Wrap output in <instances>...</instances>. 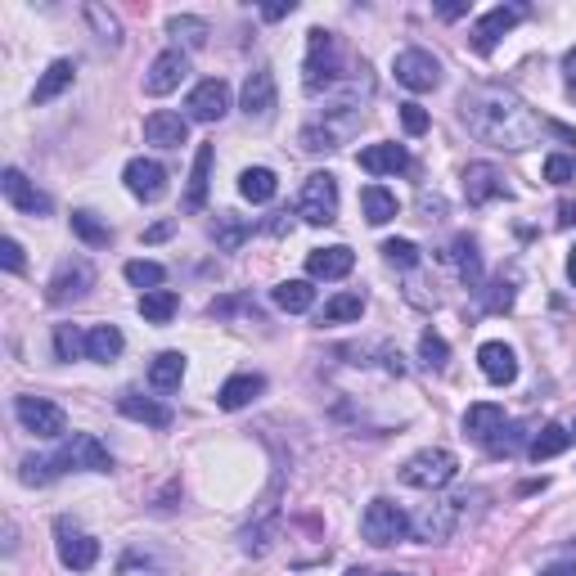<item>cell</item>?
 Wrapping results in <instances>:
<instances>
[{"instance_id":"obj_1","label":"cell","mask_w":576,"mask_h":576,"mask_svg":"<svg viewBox=\"0 0 576 576\" xmlns=\"http://www.w3.org/2000/svg\"><path fill=\"white\" fill-rule=\"evenodd\" d=\"M459 122L468 126V135L504 153H522L545 135V122L504 86H468L459 95Z\"/></svg>"},{"instance_id":"obj_2","label":"cell","mask_w":576,"mask_h":576,"mask_svg":"<svg viewBox=\"0 0 576 576\" xmlns=\"http://www.w3.org/2000/svg\"><path fill=\"white\" fill-rule=\"evenodd\" d=\"M365 122V104H351V99H338L333 108H324L315 122L302 126V149L306 153H333L351 140Z\"/></svg>"},{"instance_id":"obj_3","label":"cell","mask_w":576,"mask_h":576,"mask_svg":"<svg viewBox=\"0 0 576 576\" xmlns=\"http://www.w3.org/2000/svg\"><path fill=\"white\" fill-rule=\"evenodd\" d=\"M338 81H342L338 36L324 32V27H311V32H306V59H302V86H306V95L333 90Z\"/></svg>"},{"instance_id":"obj_4","label":"cell","mask_w":576,"mask_h":576,"mask_svg":"<svg viewBox=\"0 0 576 576\" xmlns=\"http://www.w3.org/2000/svg\"><path fill=\"white\" fill-rule=\"evenodd\" d=\"M459 477V459L441 446H428V450H414L410 459L401 464V482L414 486V491H441Z\"/></svg>"},{"instance_id":"obj_5","label":"cell","mask_w":576,"mask_h":576,"mask_svg":"<svg viewBox=\"0 0 576 576\" xmlns=\"http://www.w3.org/2000/svg\"><path fill=\"white\" fill-rule=\"evenodd\" d=\"M455 522H459V500H446V495H432L428 504L410 513V536L419 545H446L455 536Z\"/></svg>"},{"instance_id":"obj_6","label":"cell","mask_w":576,"mask_h":576,"mask_svg":"<svg viewBox=\"0 0 576 576\" xmlns=\"http://www.w3.org/2000/svg\"><path fill=\"white\" fill-rule=\"evenodd\" d=\"M297 216L306 225H333L338 221V176L329 171H311L302 180V194H297Z\"/></svg>"},{"instance_id":"obj_7","label":"cell","mask_w":576,"mask_h":576,"mask_svg":"<svg viewBox=\"0 0 576 576\" xmlns=\"http://www.w3.org/2000/svg\"><path fill=\"white\" fill-rule=\"evenodd\" d=\"M54 464H59L63 473H113L108 446L99 437H90V432H72V437L54 450Z\"/></svg>"},{"instance_id":"obj_8","label":"cell","mask_w":576,"mask_h":576,"mask_svg":"<svg viewBox=\"0 0 576 576\" xmlns=\"http://www.w3.org/2000/svg\"><path fill=\"white\" fill-rule=\"evenodd\" d=\"M360 536H365L374 549H387V545L410 536V518H405L392 500H369L365 513H360Z\"/></svg>"},{"instance_id":"obj_9","label":"cell","mask_w":576,"mask_h":576,"mask_svg":"<svg viewBox=\"0 0 576 576\" xmlns=\"http://www.w3.org/2000/svg\"><path fill=\"white\" fill-rule=\"evenodd\" d=\"M14 419L23 423L32 437H41V441L68 437V414H63V405L45 401V396H18V401H14Z\"/></svg>"},{"instance_id":"obj_10","label":"cell","mask_w":576,"mask_h":576,"mask_svg":"<svg viewBox=\"0 0 576 576\" xmlns=\"http://www.w3.org/2000/svg\"><path fill=\"white\" fill-rule=\"evenodd\" d=\"M239 108L248 122L266 126L275 122V108H279V86H275V72L261 63V68H252L248 77H243V90H239Z\"/></svg>"},{"instance_id":"obj_11","label":"cell","mask_w":576,"mask_h":576,"mask_svg":"<svg viewBox=\"0 0 576 576\" xmlns=\"http://www.w3.org/2000/svg\"><path fill=\"white\" fill-rule=\"evenodd\" d=\"M54 549H59V563L68 572H90L99 558V540L86 536L72 518H54Z\"/></svg>"},{"instance_id":"obj_12","label":"cell","mask_w":576,"mask_h":576,"mask_svg":"<svg viewBox=\"0 0 576 576\" xmlns=\"http://www.w3.org/2000/svg\"><path fill=\"white\" fill-rule=\"evenodd\" d=\"M90 288H95V266H90L86 257H63L59 270L50 275L45 297H50L54 306H68V302H81Z\"/></svg>"},{"instance_id":"obj_13","label":"cell","mask_w":576,"mask_h":576,"mask_svg":"<svg viewBox=\"0 0 576 576\" xmlns=\"http://www.w3.org/2000/svg\"><path fill=\"white\" fill-rule=\"evenodd\" d=\"M392 72H396V81H401L405 90H414V95L441 86V59H437V54H428V50H419V45H410V50L396 54Z\"/></svg>"},{"instance_id":"obj_14","label":"cell","mask_w":576,"mask_h":576,"mask_svg":"<svg viewBox=\"0 0 576 576\" xmlns=\"http://www.w3.org/2000/svg\"><path fill=\"white\" fill-rule=\"evenodd\" d=\"M522 18H527V5H495V9H486V14L473 23L468 41H473L477 54H491L495 45H500V36H509Z\"/></svg>"},{"instance_id":"obj_15","label":"cell","mask_w":576,"mask_h":576,"mask_svg":"<svg viewBox=\"0 0 576 576\" xmlns=\"http://www.w3.org/2000/svg\"><path fill=\"white\" fill-rule=\"evenodd\" d=\"M189 77V54L185 50H162L158 59L149 63V72H144V95H171V90H180V81Z\"/></svg>"},{"instance_id":"obj_16","label":"cell","mask_w":576,"mask_h":576,"mask_svg":"<svg viewBox=\"0 0 576 576\" xmlns=\"http://www.w3.org/2000/svg\"><path fill=\"white\" fill-rule=\"evenodd\" d=\"M122 180L131 189V198H140V203H158L167 194V167L158 158H131L122 167Z\"/></svg>"},{"instance_id":"obj_17","label":"cell","mask_w":576,"mask_h":576,"mask_svg":"<svg viewBox=\"0 0 576 576\" xmlns=\"http://www.w3.org/2000/svg\"><path fill=\"white\" fill-rule=\"evenodd\" d=\"M464 198L473 207H486L495 198H509V185H504V171L495 162H468L464 167Z\"/></svg>"},{"instance_id":"obj_18","label":"cell","mask_w":576,"mask_h":576,"mask_svg":"<svg viewBox=\"0 0 576 576\" xmlns=\"http://www.w3.org/2000/svg\"><path fill=\"white\" fill-rule=\"evenodd\" d=\"M185 108H189V117H194V122H221V117L230 113V86H225L221 77L198 81V86L189 90Z\"/></svg>"},{"instance_id":"obj_19","label":"cell","mask_w":576,"mask_h":576,"mask_svg":"<svg viewBox=\"0 0 576 576\" xmlns=\"http://www.w3.org/2000/svg\"><path fill=\"white\" fill-rule=\"evenodd\" d=\"M0 194L9 198V207H18V212H27V216H50V194H41L18 167L0 171Z\"/></svg>"},{"instance_id":"obj_20","label":"cell","mask_w":576,"mask_h":576,"mask_svg":"<svg viewBox=\"0 0 576 576\" xmlns=\"http://www.w3.org/2000/svg\"><path fill=\"white\" fill-rule=\"evenodd\" d=\"M360 171H369V176H401V171H410V153H405V144H369V149H360Z\"/></svg>"},{"instance_id":"obj_21","label":"cell","mask_w":576,"mask_h":576,"mask_svg":"<svg viewBox=\"0 0 576 576\" xmlns=\"http://www.w3.org/2000/svg\"><path fill=\"white\" fill-rule=\"evenodd\" d=\"M351 266H356V252H351L347 243L306 252V275H311V279H347Z\"/></svg>"},{"instance_id":"obj_22","label":"cell","mask_w":576,"mask_h":576,"mask_svg":"<svg viewBox=\"0 0 576 576\" xmlns=\"http://www.w3.org/2000/svg\"><path fill=\"white\" fill-rule=\"evenodd\" d=\"M144 140L158 144V149H180L189 140V122L171 108H158V113L144 117Z\"/></svg>"},{"instance_id":"obj_23","label":"cell","mask_w":576,"mask_h":576,"mask_svg":"<svg viewBox=\"0 0 576 576\" xmlns=\"http://www.w3.org/2000/svg\"><path fill=\"white\" fill-rule=\"evenodd\" d=\"M477 365H482V374L500 387L518 378V356H513L509 342H482V347H477Z\"/></svg>"},{"instance_id":"obj_24","label":"cell","mask_w":576,"mask_h":576,"mask_svg":"<svg viewBox=\"0 0 576 576\" xmlns=\"http://www.w3.org/2000/svg\"><path fill=\"white\" fill-rule=\"evenodd\" d=\"M212 144H198L194 149V167H189V189H185V212H203L207 207V185H212Z\"/></svg>"},{"instance_id":"obj_25","label":"cell","mask_w":576,"mask_h":576,"mask_svg":"<svg viewBox=\"0 0 576 576\" xmlns=\"http://www.w3.org/2000/svg\"><path fill=\"white\" fill-rule=\"evenodd\" d=\"M261 392H266V378L261 374H230L221 383V392H216V405H221V410H243V405H252Z\"/></svg>"},{"instance_id":"obj_26","label":"cell","mask_w":576,"mask_h":576,"mask_svg":"<svg viewBox=\"0 0 576 576\" xmlns=\"http://www.w3.org/2000/svg\"><path fill=\"white\" fill-rule=\"evenodd\" d=\"M117 410L135 423H149V428H171V410L153 396H140V392H122L117 396Z\"/></svg>"},{"instance_id":"obj_27","label":"cell","mask_w":576,"mask_h":576,"mask_svg":"<svg viewBox=\"0 0 576 576\" xmlns=\"http://www.w3.org/2000/svg\"><path fill=\"white\" fill-rule=\"evenodd\" d=\"M270 302L288 315H306L315 306V288H311V279H284V284L270 288Z\"/></svg>"},{"instance_id":"obj_28","label":"cell","mask_w":576,"mask_h":576,"mask_svg":"<svg viewBox=\"0 0 576 576\" xmlns=\"http://www.w3.org/2000/svg\"><path fill=\"white\" fill-rule=\"evenodd\" d=\"M72 77H77V63H72V59H54L50 68L41 72V81H36L32 104H50V99H59L63 90L72 86Z\"/></svg>"},{"instance_id":"obj_29","label":"cell","mask_w":576,"mask_h":576,"mask_svg":"<svg viewBox=\"0 0 576 576\" xmlns=\"http://www.w3.org/2000/svg\"><path fill=\"white\" fill-rule=\"evenodd\" d=\"M446 257L455 261L459 279H464L468 288L482 284V252H477V239H468V234H455V239H450V252H446Z\"/></svg>"},{"instance_id":"obj_30","label":"cell","mask_w":576,"mask_h":576,"mask_svg":"<svg viewBox=\"0 0 576 576\" xmlns=\"http://www.w3.org/2000/svg\"><path fill=\"white\" fill-rule=\"evenodd\" d=\"M167 36H176V50H203L212 27L207 18H194V14H171L167 18Z\"/></svg>"},{"instance_id":"obj_31","label":"cell","mask_w":576,"mask_h":576,"mask_svg":"<svg viewBox=\"0 0 576 576\" xmlns=\"http://www.w3.org/2000/svg\"><path fill=\"white\" fill-rule=\"evenodd\" d=\"M360 212H365V221H369V225H387L396 212H401V203H396L392 189H383V185H365V189H360Z\"/></svg>"},{"instance_id":"obj_32","label":"cell","mask_w":576,"mask_h":576,"mask_svg":"<svg viewBox=\"0 0 576 576\" xmlns=\"http://www.w3.org/2000/svg\"><path fill=\"white\" fill-rule=\"evenodd\" d=\"M122 347H126V338H122V329H117V324H95V329L86 333V356L99 360V365L117 360V356H122Z\"/></svg>"},{"instance_id":"obj_33","label":"cell","mask_w":576,"mask_h":576,"mask_svg":"<svg viewBox=\"0 0 576 576\" xmlns=\"http://www.w3.org/2000/svg\"><path fill=\"white\" fill-rule=\"evenodd\" d=\"M572 446V432L563 428V423H545V428L536 432V437L527 441V455L536 459V464H545V459H554V455H563V450Z\"/></svg>"},{"instance_id":"obj_34","label":"cell","mask_w":576,"mask_h":576,"mask_svg":"<svg viewBox=\"0 0 576 576\" xmlns=\"http://www.w3.org/2000/svg\"><path fill=\"white\" fill-rule=\"evenodd\" d=\"M180 378H185V356H180V351H162V356H153V365H149L153 392H176Z\"/></svg>"},{"instance_id":"obj_35","label":"cell","mask_w":576,"mask_h":576,"mask_svg":"<svg viewBox=\"0 0 576 576\" xmlns=\"http://www.w3.org/2000/svg\"><path fill=\"white\" fill-rule=\"evenodd\" d=\"M500 423H504V405H495V401H477V405L464 410V432L477 437V441H486Z\"/></svg>"},{"instance_id":"obj_36","label":"cell","mask_w":576,"mask_h":576,"mask_svg":"<svg viewBox=\"0 0 576 576\" xmlns=\"http://www.w3.org/2000/svg\"><path fill=\"white\" fill-rule=\"evenodd\" d=\"M360 315H365V293H338L320 306L315 320L320 324H351V320H360Z\"/></svg>"},{"instance_id":"obj_37","label":"cell","mask_w":576,"mask_h":576,"mask_svg":"<svg viewBox=\"0 0 576 576\" xmlns=\"http://www.w3.org/2000/svg\"><path fill=\"white\" fill-rule=\"evenodd\" d=\"M275 189H279V180H275V171H270V167H248L239 176V194L248 198V203H270Z\"/></svg>"},{"instance_id":"obj_38","label":"cell","mask_w":576,"mask_h":576,"mask_svg":"<svg viewBox=\"0 0 576 576\" xmlns=\"http://www.w3.org/2000/svg\"><path fill=\"white\" fill-rule=\"evenodd\" d=\"M248 234H252V225L243 221V216H234V212H221V216H216V225H212V239H216V248H221V252H239Z\"/></svg>"},{"instance_id":"obj_39","label":"cell","mask_w":576,"mask_h":576,"mask_svg":"<svg viewBox=\"0 0 576 576\" xmlns=\"http://www.w3.org/2000/svg\"><path fill=\"white\" fill-rule=\"evenodd\" d=\"M176 293L171 288H153V293H140V315L149 324H167L171 315H176Z\"/></svg>"},{"instance_id":"obj_40","label":"cell","mask_w":576,"mask_h":576,"mask_svg":"<svg viewBox=\"0 0 576 576\" xmlns=\"http://www.w3.org/2000/svg\"><path fill=\"white\" fill-rule=\"evenodd\" d=\"M72 234H77L81 243H90V248H108V243H113V230H108L95 212H72Z\"/></svg>"},{"instance_id":"obj_41","label":"cell","mask_w":576,"mask_h":576,"mask_svg":"<svg viewBox=\"0 0 576 576\" xmlns=\"http://www.w3.org/2000/svg\"><path fill=\"white\" fill-rule=\"evenodd\" d=\"M54 356L59 360L86 356V333H81L77 324H54Z\"/></svg>"},{"instance_id":"obj_42","label":"cell","mask_w":576,"mask_h":576,"mask_svg":"<svg viewBox=\"0 0 576 576\" xmlns=\"http://www.w3.org/2000/svg\"><path fill=\"white\" fill-rule=\"evenodd\" d=\"M63 468L54 464V455H41V459H23V464H18V482H27V486H45V482H54V477H59Z\"/></svg>"},{"instance_id":"obj_43","label":"cell","mask_w":576,"mask_h":576,"mask_svg":"<svg viewBox=\"0 0 576 576\" xmlns=\"http://www.w3.org/2000/svg\"><path fill=\"white\" fill-rule=\"evenodd\" d=\"M419 360H423L428 369H446L450 347H446V338H441L437 329H423V333H419Z\"/></svg>"},{"instance_id":"obj_44","label":"cell","mask_w":576,"mask_h":576,"mask_svg":"<svg viewBox=\"0 0 576 576\" xmlns=\"http://www.w3.org/2000/svg\"><path fill=\"white\" fill-rule=\"evenodd\" d=\"M126 279H131L135 288H144V293H153V288H162V279H167V270L158 266V261H126Z\"/></svg>"},{"instance_id":"obj_45","label":"cell","mask_w":576,"mask_h":576,"mask_svg":"<svg viewBox=\"0 0 576 576\" xmlns=\"http://www.w3.org/2000/svg\"><path fill=\"white\" fill-rule=\"evenodd\" d=\"M86 23L99 32V41H108V45H122V23H117V18L108 14L104 5H86Z\"/></svg>"},{"instance_id":"obj_46","label":"cell","mask_w":576,"mask_h":576,"mask_svg":"<svg viewBox=\"0 0 576 576\" xmlns=\"http://www.w3.org/2000/svg\"><path fill=\"white\" fill-rule=\"evenodd\" d=\"M482 446H486V450H491V455H513V450H518V446H522V428H518V423H509V419H504V423H500V428H495V432H491V437H486V441H482Z\"/></svg>"},{"instance_id":"obj_47","label":"cell","mask_w":576,"mask_h":576,"mask_svg":"<svg viewBox=\"0 0 576 576\" xmlns=\"http://www.w3.org/2000/svg\"><path fill=\"white\" fill-rule=\"evenodd\" d=\"M383 261H387V266H396V270H414V266H419V248H414L410 239H387L383 243Z\"/></svg>"},{"instance_id":"obj_48","label":"cell","mask_w":576,"mask_h":576,"mask_svg":"<svg viewBox=\"0 0 576 576\" xmlns=\"http://www.w3.org/2000/svg\"><path fill=\"white\" fill-rule=\"evenodd\" d=\"M572 176H576V158H567V153H549V158H545V180H549V185H567Z\"/></svg>"},{"instance_id":"obj_49","label":"cell","mask_w":576,"mask_h":576,"mask_svg":"<svg viewBox=\"0 0 576 576\" xmlns=\"http://www.w3.org/2000/svg\"><path fill=\"white\" fill-rule=\"evenodd\" d=\"M401 126H405V135H423L428 131V113H423V104H401Z\"/></svg>"},{"instance_id":"obj_50","label":"cell","mask_w":576,"mask_h":576,"mask_svg":"<svg viewBox=\"0 0 576 576\" xmlns=\"http://www.w3.org/2000/svg\"><path fill=\"white\" fill-rule=\"evenodd\" d=\"M0 266H5L9 275H23V243H18V239L0 243Z\"/></svg>"},{"instance_id":"obj_51","label":"cell","mask_w":576,"mask_h":576,"mask_svg":"<svg viewBox=\"0 0 576 576\" xmlns=\"http://www.w3.org/2000/svg\"><path fill=\"white\" fill-rule=\"evenodd\" d=\"M293 216H297V212H275V216L266 221V234H293Z\"/></svg>"},{"instance_id":"obj_52","label":"cell","mask_w":576,"mask_h":576,"mask_svg":"<svg viewBox=\"0 0 576 576\" xmlns=\"http://www.w3.org/2000/svg\"><path fill=\"white\" fill-rule=\"evenodd\" d=\"M563 72H567V90H572V99H576V50L563 54Z\"/></svg>"},{"instance_id":"obj_53","label":"cell","mask_w":576,"mask_h":576,"mask_svg":"<svg viewBox=\"0 0 576 576\" xmlns=\"http://www.w3.org/2000/svg\"><path fill=\"white\" fill-rule=\"evenodd\" d=\"M558 225H576V198H563V203H558Z\"/></svg>"},{"instance_id":"obj_54","label":"cell","mask_w":576,"mask_h":576,"mask_svg":"<svg viewBox=\"0 0 576 576\" xmlns=\"http://www.w3.org/2000/svg\"><path fill=\"white\" fill-rule=\"evenodd\" d=\"M293 9H297V5H293V0H288V5H266V9H261V14H266V18H270V23H275V18L293 14Z\"/></svg>"},{"instance_id":"obj_55","label":"cell","mask_w":576,"mask_h":576,"mask_svg":"<svg viewBox=\"0 0 576 576\" xmlns=\"http://www.w3.org/2000/svg\"><path fill=\"white\" fill-rule=\"evenodd\" d=\"M437 14H441V18H459V14H468V5H459V0H450V5H437Z\"/></svg>"},{"instance_id":"obj_56","label":"cell","mask_w":576,"mask_h":576,"mask_svg":"<svg viewBox=\"0 0 576 576\" xmlns=\"http://www.w3.org/2000/svg\"><path fill=\"white\" fill-rule=\"evenodd\" d=\"M540 576H576V563H558V567H545Z\"/></svg>"},{"instance_id":"obj_57","label":"cell","mask_w":576,"mask_h":576,"mask_svg":"<svg viewBox=\"0 0 576 576\" xmlns=\"http://www.w3.org/2000/svg\"><path fill=\"white\" fill-rule=\"evenodd\" d=\"M18 549V531H14V522H5V554H14Z\"/></svg>"},{"instance_id":"obj_58","label":"cell","mask_w":576,"mask_h":576,"mask_svg":"<svg viewBox=\"0 0 576 576\" xmlns=\"http://www.w3.org/2000/svg\"><path fill=\"white\" fill-rule=\"evenodd\" d=\"M167 234H171V225H167V221H162V225H153V230H149V234H144V239H149V243H158V239H167Z\"/></svg>"},{"instance_id":"obj_59","label":"cell","mask_w":576,"mask_h":576,"mask_svg":"<svg viewBox=\"0 0 576 576\" xmlns=\"http://www.w3.org/2000/svg\"><path fill=\"white\" fill-rule=\"evenodd\" d=\"M567 279H572V288H576V248H572V257H567Z\"/></svg>"},{"instance_id":"obj_60","label":"cell","mask_w":576,"mask_h":576,"mask_svg":"<svg viewBox=\"0 0 576 576\" xmlns=\"http://www.w3.org/2000/svg\"><path fill=\"white\" fill-rule=\"evenodd\" d=\"M347 576H378V572H369V567H351Z\"/></svg>"},{"instance_id":"obj_61","label":"cell","mask_w":576,"mask_h":576,"mask_svg":"<svg viewBox=\"0 0 576 576\" xmlns=\"http://www.w3.org/2000/svg\"><path fill=\"white\" fill-rule=\"evenodd\" d=\"M378 576H405V572H378Z\"/></svg>"},{"instance_id":"obj_62","label":"cell","mask_w":576,"mask_h":576,"mask_svg":"<svg viewBox=\"0 0 576 576\" xmlns=\"http://www.w3.org/2000/svg\"><path fill=\"white\" fill-rule=\"evenodd\" d=\"M567 432H572V437H576V423H572V428H567Z\"/></svg>"}]
</instances>
